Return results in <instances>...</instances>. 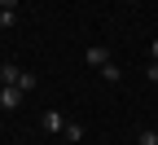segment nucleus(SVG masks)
<instances>
[{
	"label": "nucleus",
	"mask_w": 158,
	"mask_h": 145,
	"mask_svg": "<svg viewBox=\"0 0 158 145\" xmlns=\"http://www.w3.org/2000/svg\"><path fill=\"white\" fill-rule=\"evenodd\" d=\"M0 84H13V88H22V92H31L40 79L31 75V70H22V66H0Z\"/></svg>",
	"instance_id": "1"
},
{
	"label": "nucleus",
	"mask_w": 158,
	"mask_h": 145,
	"mask_svg": "<svg viewBox=\"0 0 158 145\" xmlns=\"http://www.w3.org/2000/svg\"><path fill=\"white\" fill-rule=\"evenodd\" d=\"M22 88H13V84H0V110H18V106H22Z\"/></svg>",
	"instance_id": "2"
},
{
	"label": "nucleus",
	"mask_w": 158,
	"mask_h": 145,
	"mask_svg": "<svg viewBox=\"0 0 158 145\" xmlns=\"http://www.w3.org/2000/svg\"><path fill=\"white\" fill-rule=\"evenodd\" d=\"M66 123L70 119H62L57 110H44V114H40V128H44V132H66Z\"/></svg>",
	"instance_id": "3"
},
{
	"label": "nucleus",
	"mask_w": 158,
	"mask_h": 145,
	"mask_svg": "<svg viewBox=\"0 0 158 145\" xmlns=\"http://www.w3.org/2000/svg\"><path fill=\"white\" fill-rule=\"evenodd\" d=\"M84 57H88V66H97V70H101V66H106V62H114V57H110V49H106V44H92V49H88V53H84Z\"/></svg>",
	"instance_id": "4"
},
{
	"label": "nucleus",
	"mask_w": 158,
	"mask_h": 145,
	"mask_svg": "<svg viewBox=\"0 0 158 145\" xmlns=\"http://www.w3.org/2000/svg\"><path fill=\"white\" fill-rule=\"evenodd\" d=\"M118 75H123V70H118L114 62H106V66H101V79H106V84H118Z\"/></svg>",
	"instance_id": "5"
},
{
	"label": "nucleus",
	"mask_w": 158,
	"mask_h": 145,
	"mask_svg": "<svg viewBox=\"0 0 158 145\" xmlns=\"http://www.w3.org/2000/svg\"><path fill=\"white\" fill-rule=\"evenodd\" d=\"M0 27H5V31L18 27V9H0Z\"/></svg>",
	"instance_id": "6"
},
{
	"label": "nucleus",
	"mask_w": 158,
	"mask_h": 145,
	"mask_svg": "<svg viewBox=\"0 0 158 145\" xmlns=\"http://www.w3.org/2000/svg\"><path fill=\"white\" fill-rule=\"evenodd\" d=\"M136 145H158V132H154V128H145L141 136H136Z\"/></svg>",
	"instance_id": "7"
},
{
	"label": "nucleus",
	"mask_w": 158,
	"mask_h": 145,
	"mask_svg": "<svg viewBox=\"0 0 158 145\" xmlns=\"http://www.w3.org/2000/svg\"><path fill=\"white\" fill-rule=\"evenodd\" d=\"M66 141H84V128L79 123H66Z\"/></svg>",
	"instance_id": "8"
},
{
	"label": "nucleus",
	"mask_w": 158,
	"mask_h": 145,
	"mask_svg": "<svg viewBox=\"0 0 158 145\" xmlns=\"http://www.w3.org/2000/svg\"><path fill=\"white\" fill-rule=\"evenodd\" d=\"M145 79H149V84H158V62L149 57V66H145Z\"/></svg>",
	"instance_id": "9"
},
{
	"label": "nucleus",
	"mask_w": 158,
	"mask_h": 145,
	"mask_svg": "<svg viewBox=\"0 0 158 145\" xmlns=\"http://www.w3.org/2000/svg\"><path fill=\"white\" fill-rule=\"evenodd\" d=\"M0 9H18V0H0Z\"/></svg>",
	"instance_id": "10"
},
{
	"label": "nucleus",
	"mask_w": 158,
	"mask_h": 145,
	"mask_svg": "<svg viewBox=\"0 0 158 145\" xmlns=\"http://www.w3.org/2000/svg\"><path fill=\"white\" fill-rule=\"evenodd\" d=\"M149 57H154V62H158V40H154V44H149Z\"/></svg>",
	"instance_id": "11"
},
{
	"label": "nucleus",
	"mask_w": 158,
	"mask_h": 145,
	"mask_svg": "<svg viewBox=\"0 0 158 145\" xmlns=\"http://www.w3.org/2000/svg\"><path fill=\"white\" fill-rule=\"evenodd\" d=\"M132 5H136V0H132Z\"/></svg>",
	"instance_id": "12"
}]
</instances>
